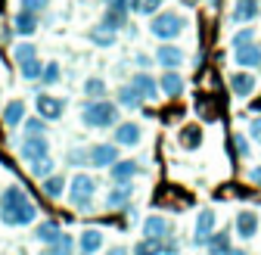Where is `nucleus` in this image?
<instances>
[{
    "label": "nucleus",
    "mask_w": 261,
    "mask_h": 255,
    "mask_svg": "<svg viewBox=\"0 0 261 255\" xmlns=\"http://www.w3.org/2000/svg\"><path fill=\"white\" fill-rule=\"evenodd\" d=\"M106 255H130L124 246H112V249H106Z\"/></svg>",
    "instance_id": "obj_45"
},
{
    "label": "nucleus",
    "mask_w": 261,
    "mask_h": 255,
    "mask_svg": "<svg viewBox=\"0 0 261 255\" xmlns=\"http://www.w3.org/2000/svg\"><path fill=\"white\" fill-rule=\"evenodd\" d=\"M81 121L87 128H112L118 121V106L109 103L106 97L103 100H90L84 109H81Z\"/></svg>",
    "instance_id": "obj_2"
},
{
    "label": "nucleus",
    "mask_w": 261,
    "mask_h": 255,
    "mask_svg": "<svg viewBox=\"0 0 261 255\" xmlns=\"http://www.w3.org/2000/svg\"><path fill=\"white\" fill-rule=\"evenodd\" d=\"M143 103H146V100H143V97H140V93L130 87V84L118 90V106H124V109H140Z\"/></svg>",
    "instance_id": "obj_30"
},
{
    "label": "nucleus",
    "mask_w": 261,
    "mask_h": 255,
    "mask_svg": "<svg viewBox=\"0 0 261 255\" xmlns=\"http://www.w3.org/2000/svg\"><path fill=\"white\" fill-rule=\"evenodd\" d=\"M93 193H96V181L90 174H75L72 177V193H69V202L78 209V212H93Z\"/></svg>",
    "instance_id": "obj_4"
},
{
    "label": "nucleus",
    "mask_w": 261,
    "mask_h": 255,
    "mask_svg": "<svg viewBox=\"0 0 261 255\" xmlns=\"http://www.w3.org/2000/svg\"><path fill=\"white\" fill-rule=\"evenodd\" d=\"M87 38H90L96 47H112V44H115V31H112V28H106V25H96Z\"/></svg>",
    "instance_id": "obj_32"
},
{
    "label": "nucleus",
    "mask_w": 261,
    "mask_h": 255,
    "mask_svg": "<svg viewBox=\"0 0 261 255\" xmlns=\"http://www.w3.org/2000/svg\"><path fill=\"white\" fill-rule=\"evenodd\" d=\"M130 196H134V187H130V181H124V184H115L109 193H106V209H121V206H127L130 202Z\"/></svg>",
    "instance_id": "obj_13"
},
{
    "label": "nucleus",
    "mask_w": 261,
    "mask_h": 255,
    "mask_svg": "<svg viewBox=\"0 0 261 255\" xmlns=\"http://www.w3.org/2000/svg\"><path fill=\"white\" fill-rule=\"evenodd\" d=\"M65 162L69 165H90V156H87V149H69Z\"/></svg>",
    "instance_id": "obj_38"
},
{
    "label": "nucleus",
    "mask_w": 261,
    "mask_h": 255,
    "mask_svg": "<svg viewBox=\"0 0 261 255\" xmlns=\"http://www.w3.org/2000/svg\"><path fill=\"white\" fill-rule=\"evenodd\" d=\"M233 146H237V156H243V159L252 152V143H249L246 134H237V137H233Z\"/></svg>",
    "instance_id": "obj_40"
},
{
    "label": "nucleus",
    "mask_w": 261,
    "mask_h": 255,
    "mask_svg": "<svg viewBox=\"0 0 261 255\" xmlns=\"http://www.w3.org/2000/svg\"><path fill=\"white\" fill-rule=\"evenodd\" d=\"M230 90L237 93V97H249V93H255V75H249V72H233V75H230Z\"/></svg>",
    "instance_id": "obj_21"
},
{
    "label": "nucleus",
    "mask_w": 261,
    "mask_h": 255,
    "mask_svg": "<svg viewBox=\"0 0 261 255\" xmlns=\"http://www.w3.org/2000/svg\"><path fill=\"white\" fill-rule=\"evenodd\" d=\"M224 255H246V252H243V249H233V246H230V249H227Z\"/></svg>",
    "instance_id": "obj_48"
},
{
    "label": "nucleus",
    "mask_w": 261,
    "mask_h": 255,
    "mask_svg": "<svg viewBox=\"0 0 261 255\" xmlns=\"http://www.w3.org/2000/svg\"><path fill=\"white\" fill-rule=\"evenodd\" d=\"M25 165H28L31 177H47V174L56 171V162H53L50 156H38V159H31V162H25Z\"/></svg>",
    "instance_id": "obj_22"
},
{
    "label": "nucleus",
    "mask_w": 261,
    "mask_h": 255,
    "mask_svg": "<svg viewBox=\"0 0 261 255\" xmlns=\"http://www.w3.org/2000/svg\"><path fill=\"white\" fill-rule=\"evenodd\" d=\"M237 234L243 237V240H255V234H258V215L255 212H240L237 215Z\"/></svg>",
    "instance_id": "obj_19"
},
{
    "label": "nucleus",
    "mask_w": 261,
    "mask_h": 255,
    "mask_svg": "<svg viewBox=\"0 0 261 255\" xmlns=\"http://www.w3.org/2000/svg\"><path fill=\"white\" fill-rule=\"evenodd\" d=\"M59 78H62V69L56 66V62H47L44 72H41V81H44V84H56Z\"/></svg>",
    "instance_id": "obj_37"
},
{
    "label": "nucleus",
    "mask_w": 261,
    "mask_h": 255,
    "mask_svg": "<svg viewBox=\"0 0 261 255\" xmlns=\"http://www.w3.org/2000/svg\"><path fill=\"white\" fill-rule=\"evenodd\" d=\"M215 212L212 209H205V212H199V218H196V231H193V243L196 246H205L208 243V237L215 234Z\"/></svg>",
    "instance_id": "obj_8"
},
{
    "label": "nucleus",
    "mask_w": 261,
    "mask_h": 255,
    "mask_svg": "<svg viewBox=\"0 0 261 255\" xmlns=\"http://www.w3.org/2000/svg\"><path fill=\"white\" fill-rule=\"evenodd\" d=\"M59 234H62V227L56 224V221H44V224H38V231H35V240L44 243V246H50V243L59 240Z\"/></svg>",
    "instance_id": "obj_24"
},
{
    "label": "nucleus",
    "mask_w": 261,
    "mask_h": 255,
    "mask_svg": "<svg viewBox=\"0 0 261 255\" xmlns=\"http://www.w3.org/2000/svg\"><path fill=\"white\" fill-rule=\"evenodd\" d=\"M41 190H44V196H50V199H59V196H62V190H65V177L53 171V174H47V177H44Z\"/></svg>",
    "instance_id": "obj_26"
},
{
    "label": "nucleus",
    "mask_w": 261,
    "mask_h": 255,
    "mask_svg": "<svg viewBox=\"0 0 261 255\" xmlns=\"http://www.w3.org/2000/svg\"><path fill=\"white\" fill-rule=\"evenodd\" d=\"M249 181H252L255 187H261V165H255V168H249Z\"/></svg>",
    "instance_id": "obj_44"
},
{
    "label": "nucleus",
    "mask_w": 261,
    "mask_h": 255,
    "mask_svg": "<svg viewBox=\"0 0 261 255\" xmlns=\"http://www.w3.org/2000/svg\"><path fill=\"white\" fill-rule=\"evenodd\" d=\"M140 134H143V131H140L137 121H124V124L115 128V137H112V140H115L118 146H137V143H140Z\"/></svg>",
    "instance_id": "obj_14"
},
{
    "label": "nucleus",
    "mask_w": 261,
    "mask_h": 255,
    "mask_svg": "<svg viewBox=\"0 0 261 255\" xmlns=\"http://www.w3.org/2000/svg\"><path fill=\"white\" fill-rule=\"evenodd\" d=\"M106 7H121V10H127V0H106Z\"/></svg>",
    "instance_id": "obj_46"
},
{
    "label": "nucleus",
    "mask_w": 261,
    "mask_h": 255,
    "mask_svg": "<svg viewBox=\"0 0 261 255\" xmlns=\"http://www.w3.org/2000/svg\"><path fill=\"white\" fill-rule=\"evenodd\" d=\"M35 218H38V206L28 199L25 190L19 184L7 187L4 196H0V221L7 227H28Z\"/></svg>",
    "instance_id": "obj_1"
},
{
    "label": "nucleus",
    "mask_w": 261,
    "mask_h": 255,
    "mask_svg": "<svg viewBox=\"0 0 261 255\" xmlns=\"http://www.w3.org/2000/svg\"><path fill=\"white\" fill-rule=\"evenodd\" d=\"M155 62H159L162 69H177V66H184V50L165 41V44L155 50Z\"/></svg>",
    "instance_id": "obj_11"
},
{
    "label": "nucleus",
    "mask_w": 261,
    "mask_h": 255,
    "mask_svg": "<svg viewBox=\"0 0 261 255\" xmlns=\"http://www.w3.org/2000/svg\"><path fill=\"white\" fill-rule=\"evenodd\" d=\"M87 156H90L93 168H109L112 162H118V146L115 143H93V146H87Z\"/></svg>",
    "instance_id": "obj_6"
},
{
    "label": "nucleus",
    "mask_w": 261,
    "mask_h": 255,
    "mask_svg": "<svg viewBox=\"0 0 261 255\" xmlns=\"http://www.w3.org/2000/svg\"><path fill=\"white\" fill-rule=\"evenodd\" d=\"M78 249H81V255L100 252V249H103V231H96V227L81 231V237H78Z\"/></svg>",
    "instance_id": "obj_18"
},
{
    "label": "nucleus",
    "mask_w": 261,
    "mask_h": 255,
    "mask_svg": "<svg viewBox=\"0 0 261 255\" xmlns=\"http://www.w3.org/2000/svg\"><path fill=\"white\" fill-rule=\"evenodd\" d=\"M41 72H44V62H41L38 56H31V59L19 62V75H22L25 81H41Z\"/></svg>",
    "instance_id": "obj_27"
},
{
    "label": "nucleus",
    "mask_w": 261,
    "mask_h": 255,
    "mask_svg": "<svg viewBox=\"0 0 261 255\" xmlns=\"http://www.w3.org/2000/svg\"><path fill=\"white\" fill-rule=\"evenodd\" d=\"M127 13H130V10H121V7H109L100 25H106V28H112V31H121V28L127 25Z\"/></svg>",
    "instance_id": "obj_23"
},
{
    "label": "nucleus",
    "mask_w": 261,
    "mask_h": 255,
    "mask_svg": "<svg viewBox=\"0 0 261 255\" xmlns=\"http://www.w3.org/2000/svg\"><path fill=\"white\" fill-rule=\"evenodd\" d=\"M134 174H140V165L130 162V159H118V162L109 165V177H112L115 184H124V181H130Z\"/></svg>",
    "instance_id": "obj_16"
},
{
    "label": "nucleus",
    "mask_w": 261,
    "mask_h": 255,
    "mask_svg": "<svg viewBox=\"0 0 261 255\" xmlns=\"http://www.w3.org/2000/svg\"><path fill=\"white\" fill-rule=\"evenodd\" d=\"M252 112H261V100H258V103H255V106H252Z\"/></svg>",
    "instance_id": "obj_49"
},
{
    "label": "nucleus",
    "mask_w": 261,
    "mask_h": 255,
    "mask_svg": "<svg viewBox=\"0 0 261 255\" xmlns=\"http://www.w3.org/2000/svg\"><path fill=\"white\" fill-rule=\"evenodd\" d=\"M205 246H208V255H224L230 249V234H212Z\"/></svg>",
    "instance_id": "obj_34"
},
{
    "label": "nucleus",
    "mask_w": 261,
    "mask_h": 255,
    "mask_svg": "<svg viewBox=\"0 0 261 255\" xmlns=\"http://www.w3.org/2000/svg\"><path fill=\"white\" fill-rule=\"evenodd\" d=\"M258 13H261L258 0H237V7L230 10V22L246 25V22H255V19H258Z\"/></svg>",
    "instance_id": "obj_12"
},
{
    "label": "nucleus",
    "mask_w": 261,
    "mask_h": 255,
    "mask_svg": "<svg viewBox=\"0 0 261 255\" xmlns=\"http://www.w3.org/2000/svg\"><path fill=\"white\" fill-rule=\"evenodd\" d=\"M143 237H152V240H165L171 237V221L165 215H149L143 221Z\"/></svg>",
    "instance_id": "obj_10"
},
{
    "label": "nucleus",
    "mask_w": 261,
    "mask_h": 255,
    "mask_svg": "<svg viewBox=\"0 0 261 255\" xmlns=\"http://www.w3.org/2000/svg\"><path fill=\"white\" fill-rule=\"evenodd\" d=\"M159 87H162V93H165V97H180V93H184V78L177 75V69H165Z\"/></svg>",
    "instance_id": "obj_20"
},
{
    "label": "nucleus",
    "mask_w": 261,
    "mask_h": 255,
    "mask_svg": "<svg viewBox=\"0 0 261 255\" xmlns=\"http://www.w3.org/2000/svg\"><path fill=\"white\" fill-rule=\"evenodd\" d=\"M159 7H162V0H127V10L137 16H155Z\"/></svg>",
    "instance_id": "obj_33"
},
{
    "label": "nucleus",
    "mask_w": 261,
    "mask_h": 255,
    "mask_svg": "<svg viewBox=\"0 0 261 255\" xmlns=\"http://www.w3.org/2000/svg\"><path fill=\"white\" fill-rule=\"evenodd\" d=\"M13 28H16V35L22 38H31L38 31V13H31V10H19L16 19H13Z\"/></svg>",
    "instance_id": "obj_17"
},
{
    "label": "nucleus",
    "mask_w": 261,
    "mask_h": 255,
    "mask_svg": "<svg viewBox=\"0 0 261 255\" xmlns=\"http://www.w3.org/2000/svg\"><path fill=\"white\" fill-rule=\"evenodd\" d=\"M137 66H140V69H146V66H149V56H143V53H140V56H137Z\"/></svg>",
    "instance_id": "obj_47"
},
{
    "label": "nucleus",
    "mask_w": 261,
    "mask_h": 255,
    "mask_svg": "<svg viewBox=\"0 0 261 255\" xmlns=\"http://www.w3.org/2000/svg\"><path fill=\"white\" fill-rule=\"evenodd\" d=\"M13 56H16V62H25V59H31V56H38V50H35V44H16Z\"/></svg>",
    "instance_id": "obj_39"
},
{
    "label": "nucleus",
    "mask_w": 261,
    "mask_h": 255,
    "mask_svg": "<svg viewBox=\"0 0 261 255\" xmlns=\"http://www.w3.org/2000/svg\"><path fill=\"white\" fill-rule=\"evenodd\" d=\"M4 121H7V128L22 124V121H25V103H22V100L7 103V109H4Z\"/></svg>",
    "instance_id": "obj_28"
},
{
    "label": "nucleus",
    "mask_w": 261,
    "mask_h": 255,
    "mask_svg": "<svg viewBox=\"0 0 261 255\" xmlns=\"http://www.w3.org/2000/svg\"><path fill=\"white\" fill-rule=\"evenodd\" d=\"M38 156H50V140L44 134H25V140L19 143V159L22 162H31Z\"/></svg>",
    "instance_id": "obj_5"
},
{
    "label": "nucleus",
    "mask_w": 261,
    "mask_h": 255,
    "mask_svg": "<svg viewBox=\"0 0 261 255\" xmlns=\"http://www.w3.org/2000/svg\"><path fill=\"white\" fill-rule=\"evenodd\" d=\"M50 7V0H22V10H31V13H44Z\"/></svg>",
    "instance_id": "obj_41"
},
{
    "label": "nucleus",
    "mask_w": 261,
    "mask_h": 255,
    "mask_svg": "<svg viewBox=\"0 0 261 255\" xmlns=\"http://www.w3.org/2000/svg\"><path fill=\"white\" fill-rule=\"evenodd\" d=\"M177 140H180L184 149H199V143H202V131H199L196 124H187V128H180Z\"/></svg>",
    "instance_id": "obj_25"
},
{
    "label": "nucleus",
    "mask_w": 261,
    "mask_h": 255,
    "mask_svg": "<svg viewBox=\"0 0 261 255\" xmlns=\"http://www.w3.org/2000/svg\"><path fill=\"white\" fill-rule=\"evenodd\" d=\"M184 28H187V19L180 13H155L152 22H149L152 38H159V41H174V38H180Z\"/></svg>",
    "instance_id": "obj_3"
},
{
    "label": "nucleus",
    "mask_w": 261,
    "mask_h": 255,
    "mask_svg": "<svg viewBox=\"0 0 261 255\" xmlns=\"http://www.w3.org/2000/svg\"><path fill=\"white\" fill-rule=\"evenodd\" d=\"M249 134H252V140H258V143H261V115H255V118H252Z\"/></svg>",
    "instance_id": "obj_43"
},
{
    "label": "nucleus",
    "mask_w": 261,
    "mask_h": 255,
    "mask_svg": "<svg viewBox=\"0 0 261 255\" xmlns=\"http://www.w3.org/2000/svg\"><path fill=\"white\" fill-rule=\"evenodd\" d=\"M84 93H87L90 100H103L106 97V81L103 78H87L84 81Z\"/></svg>",
    "instance_id": "obj_35"
},
{
    "label": "nucleus",
    "mask_w": 261,
    "mask_h": 255,
    "mask_svg": "<svg viewBox=\"0 0 261 255\" xmlns=\"http://www.w3.org/2000/svg\"><path fill=\"white\" fill-rule=\"evenodd\" d=\"M75 237H69V234H59V240L56 243H50V249H47V255H75Z\"/></svg>",
    "instance_id": "obj_31"
},
{
    "label": "nucleus",
    "mask_w": 261,
    "mask_h": 255,
    "mask_svg": "<svg viewBox=\"0 0 261 255\" xmlns=\"http://www.w3.org/2000/svg\"><path fill=\"white\" fill-rule=\"evenodd\" d=\"M130 87H134L140 97L149 103V100H155L159 93H162V87H159V81L152 78V75H146V72H137L134 78H130Z\"/></svg>",
    "instance_id": "obj_9"
},
{
    "label": "nucleus",
    "mask_w": 261,
    "mask_h": 255,
    "mask_svg": "<svg viewBox=\"0 0 261 255\" xmlns=\"http://www.w3.org/2000/svg\"><path fill=\"white\" fill-rule=\"evenodd\" d=\"M25 134H44V118H28L25 121Z\"/></svg>",
    "instance_id": "obj_42"
},
{
    "label": "nucleus",
    "mask_w": 261,
    "mask_h": 255,
    "mask_svg": "<svg viewBox=\"0 0 261 255\" xmlns=\"http://www.w3.org/2000/svg\"><path fill=\"white\" fill-rule=\"evenodd\" d=\"M252 41H255V28H240V31H237V35L230 38V44H233V50H237V47H246V44H252Z\"/></svg>",
    "instance_id": "obj_36"
},
{
    "label": "nucleus",
    "mask_w": 261,
    "mask_h": 255,
    "mask_svg": "<svg viewBox=\"0 0 261 255\" xmlns=\"http://www.w3.org/2000/svg\"><path fill=\"white\" fill-rule=\"evenodd\" d=\"M208 4H212V7H221V0H208Z\"/></svg>",
    "instance_id": "obj_50"
},
{
    "label": "nucleus",
    "mask_w": 261,
    "mask_h": 255,
    "mask_svg": "<svg viewBox=\"0 0 261 255\" xmlns=\"http://www.w3.org/2000/svg\"><path fill=\"white\" fill-rule=\"evenodd\" d=\"M162 252H165V240H152V237L140 240L134 249H130V255H162Z\"/></svg>",
    "instance_id": "obj_29"
},
{
    "label": "nucleus",
    "mask_w": 261,
    "mask_h": 255,
    "mask_svg": "<svg viewBox=\"0 0 261 255\" xmlns=\"http://www.w3.org/2000/svg\"><path fill=\"white\" fill-rule=\"evenodd\" d=\"M35 109L44 121H56L62 112H65V103L59 97H50V93H38V100H35Z\"/></svg>",
    "instance_id": "obj_7"
},
{
    "label": "nucleus",
    "mask_w": 261,
    "mask_h": 255,
    "mask_svg": "<svg viewBox=\"0 0 261 255\" xmlns=\"http://www.w3.org/2000/svg\"><path fill=\"white\" fill-rule=\"evenodd\" d=\"M237 66H243V69H258L261 66V44H246V47H237Z\"/></svg>",
    "instance_id": "obj_15"
}]
</instances>
